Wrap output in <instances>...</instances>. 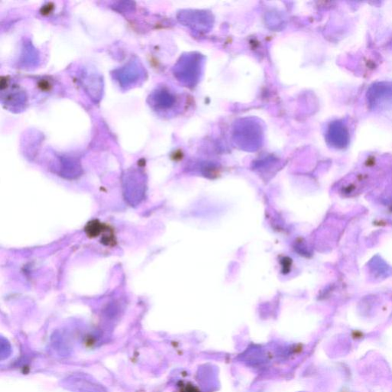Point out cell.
Listing matches in <instances>:
<instances>
[{
	"label": "cell",
	"instance_id": "obj_1",
	"mask_svg": "<svg viewBox=\"0 0 392 392\" xmlns=\"http://www.w3.org/2000/svg\"><path fill=\"white\" fill-rule=\"evenodd\" d=\"M63 384L72 392H107L96 380L85 374H72L65 379Z\"/></svg>",
	"mask_w": 392,
	"mask_h": 392
},
{
	"label": "cell",
	"instance_id": "obj_2",
	"mask_svg": "<svg viewBox=\"0 0 392 392\" xmlns=\"http://www.w3.org/2000/svg\"><path fill=\"white\" fill-rule=\"evenodd\" d=\"M327 142L336 149H345L350 141L349 130L340 120L332 122L326 133Z\"/></svg>",
	"mask_w": 392,
	"mask_h": 392
},
{
	"label": "cell",
	"instance_id": "obj_3",
	"mask_svg": "<svg viewBox=\"0 0 392 392\" xmlns=\"http://www.w3.org/2000/svg\"><path fill=\"white\" fill-rule=\"evenodd\" d=\"M111 227V226L104 223H100V221L95 219L88 222L84 230L88 238H94L100 236V235H103L104 236Z\"/></svg>",
	"mask_w": 392,
	"mask_h": 392
},
{
	"label": "cell",
	"instance_id": "obj_4",
	"mask_svg": "<svg viewBox=\"0 0 392 392\" xmlns=\"http://www.w3.org/2000/svg\"><path fill=\"white\" fill-rule=\"evenodd\" d=\"M280 261H281L280 263L282 266V273L283 274H289L291 270V266H292V260L289 258L288 257H283Z\"/></svg>",
	"mask_w": 392,
	"mask_h": 392
},
{
	"label": "cell",
	"instance_id": "obj_5",
	"mask_svg": "<svg viewBox=\"0 0 392 392\" xmlns=\"http://www.w3.org/2000/svg\"><path fill=\"white\" fill-rule=\"evenodd\" d=\"M38 87H39L42 91H49L51 88V84L49 81L42 80V81H40L39 84H38Z\"/></svg>",
	"mask_w": 392,
	"mask_h": 392
},
{
	"label": "cell",
	"instance_id": "obj_6",
	"mask_svg": "<svg viewBox=\"0 0 392 392\" xmlns=\"http://www.w3.org/2000/svg\"><path fill=\"white\" fill-rule=\"evenodd\" d=\"M52 9H53V7H52V6H51V5L45 6V7L42 9H43V11H42L43 13H43V14H49V13H50V12L52 11Z\"/></svg>",
	"mask_w": 392,
	"mask_h": 392
}]
</instances>
